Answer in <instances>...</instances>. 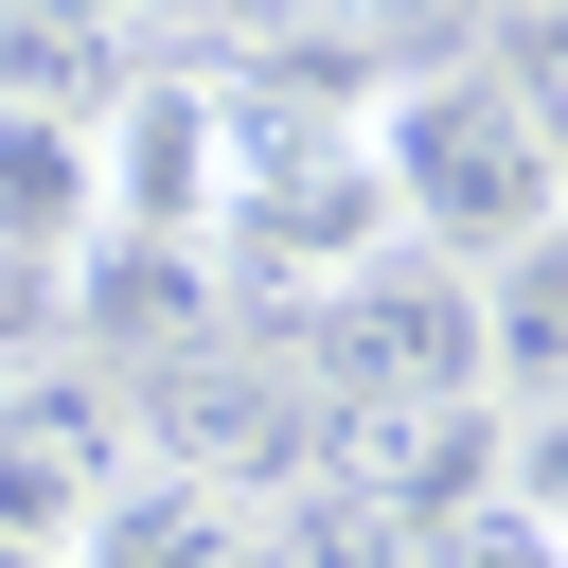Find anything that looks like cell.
Listing matches in <instances>:
<instances>
[{
  "mask_svg": "<svg viewBox=\"0 0 568 568\" xmlns=\"http://www.w3.org/2000/svg\"><path fill=\"white\" fill-rule=\"evenodd\" d=\"M373 195H390V248H426V266H515L550 213H568V142L497 89V53H426V71H390L373 106Z\"/></svg>",
  "mask_w": 568,
  "mask_h": 568,
  "instance_id": "6da1fadb",
  "label": "cell"
},
{
  "mask_svg": "<svg viewBox=\"0 0 568 568\" xmlns=\"http://www.w3.org/2000/svg\"><path fill=\"white\" fill-rule=\"evenodd\" d=\"M373 248H390L373 124H355V106H231V160H213V284H248V302H337Z\"/></svg>",
  "mask_w": 568,
  "mask_h": 568,
  "instance_id": "7a4b0ae2",
  "label": "cell"
},
{
  "mask_svg": "<svg viewBox=\"0 0 568 568\" xmlns=\"http://www.w3.org/2000/svg\"><path fill=\"white\" fill-rule=\"evenodd\" d=\"M89 160H106V248L213 266V160H231V89H195V71H142V89L89 124Z\"/></svg>",
  "mask_w": 568,
  "mask_h": 568,
  "instance_id": "3957f363",
  "label": "cell"
},
{
  "mask_svg": "<svg viewBox=\"0 0 568 568\" xmlns=\"http://www.w3.org/2000/svg\"><path fill=\"white\" fill-rule=\"evenodd\" d=\"M320 373H337V408H444V390H479V284L373 248L320 302Z\"/></svg>",
  "mask_w": 568,
  "mask_h": 568,
  "instance_id": "277c9868",
  "label": "cell"
},
{
  "mask_svg": "<svg viewBox=\"0 0 568 568\" xmlns=\"http://www.w3.org/2000/svg\"><path fill=\"white\" fill-rule=\"evenodd\" d=\"M124 479V408L89 373H0V550H53Z\"/></svg>",
  "mask_w": 568,
  "mask_h": 568,
  "instance_id": "5b68a950",
  "label": "cell"
},
{
  "mask_svg": "<svg viewBox=\"0 0 568 568\" xmlns=\"http://www.w3.org/2000/svg\"><path fill=\"white\" fill-rule=\"evenodd\" d=\"M53 568H266V497H231V479H195V462H124V479L53 532Z\"/></svg>",
  "mask_w": 568,
  "mask_h": 568,
  "instance_id": "8992f818",
  "label": "cell"
},
{
  "mask_svg": "<svg viewBox=\"0 0 568 568\" xmlns=\"http://www.w3.org/2000/svg\"><path fill=\"white\" fill-rule=\"evenodd\" d=\"M479 408H568V213L479 266Z\"/></svg>",
  "mask_w": 568,
  "mask_h": 568,
  "instance_id": "52a82bcc",
  "label": "cell"
},
{
  "mask_svg": "<svg viewBox=\"0 0 568 568\" xmlns=\"http://www.w3.org/2000/svg\"><path fill=\"white\" fill-rule=\"evenodd\" d=\"M497 497L532 532H568V408H497Z\"/></svg>",
  "mask_w": 568,
  "mask_h": 568,
  "instance_id": "ba28073f",
  "label": "cell"
},
{
  "mask_svg": "<svg viewBox=\"0 0 568 568\" xmlns=\"http://www.w3.org/2000/svg\"><path fill=\"white\" fill-rule=\"evenodd\" d=\"M426 568H568V532H532L515 497H462V515L426 532Z\"/></svg>",
  "mask_w": 568,
  "mask_h": 568,
  "instance_id": "9c48e42d",
  "label": "cell"
},
{
  "mask_svg": "<svg viewBox=\"0 0 568 568\" xmlns=\"http://www.w3.org/2000/svg\"><path fill=\"white\" fill-rule=\"evenodd\" d=\"M497 89L568 142V0H515V36H497Z\"/></svg>",
  "mask_w": 568,
  "mask_h": 568,
  "instance_id": "30bf717a",
  "label": "cell"
}]
</instances>
